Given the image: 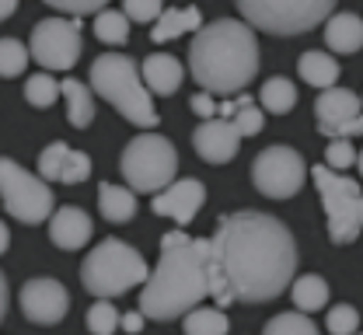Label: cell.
<instances>
[{"label": "cell", "mask_w": 363, "mask_h": 335, "mask_svg": "<svg viewBox=\"0 0 363 335\" xmlns=\"http://www.w3.org/2000/svg\"><path fill=\"white\" fill-rule=\"evenodd\" d=\"M0 199L4 210L18 220V224H43L49 220L52 210V189L43 175L25 171L18 161L0 157Z\"/></svg>", "instance_id": "9"}, {"label": "cell", "mask_w": 363, "mask_h": 335, "mask_svg": "<svg viewBox=\"0 0 363 335\" xmlns=\"http://www.w3.org/2000/svg\"><path fill=\"white\" fill-rule=\"evenodd\" d=\"M67 157H70V147L63 144V140H56V144H49L39 154V175H43L45 182H60V175H63V164H67Z\"/></svg>", "instance_id": "32"}, {"label": "cell", "mask_w": 363, "mask_h": 335, "mask_svg": "<svg viewBox=\"0 0 363 335\" xmlns=\"http://www.w3.org/2000/svg\"><path fill=\"white\" fill-rule=\"evenodd\" d=\"M91 91L98 98H105L126 123H133L140 130H157L161 115L154 108V95L143 84V74L133 63V56L123 52H105L91 63L88 74Z\"/></svg>", "instance_id": "4"}, {"label": "cell", "mask_w": 363, "mask_h": 335, "mask_svg": "<svg viewBox=\"0 0 363 335\" xmlns=\"http://www.w3.org/2000/svg\"><path fill=\"white\" fill-rule=\"evenodd\" d=\"M94 35L101 39V42H108V46H123V42H130V18H126V11H98L94 14Z\"/></svg>", "instance_id": "24"}, {"label": "cell", "mask_w": 363, "mask_h": 335, "mask_svg": "<svg viewBox=\"0 0 363 335\" xmlns=\"http://www.w3.org/2000/svg\"><path fill=\"white\" fill-rule=\"evenodd\" d=\"M7 244H11V231H7V224L0 220V255L7 251Z\"/></svg>", "instance_id": "42"}, {"label": "cell", "mask_w": 363, "mask_h": 335, "mask_svg": "<svg viewBox=\"0 0 363 335\" xmlns=\"http://www.w3.org/2000/svg\"><path fill=\"white\" fill-rule=\"evenodd\" d=\"M262 335H318V325L304 311H286V314H276L262 329Z\"/></svg>", "instance_id": "28"}, {"label": "cell", "mask_w": 363, "mask_h": 335, "mask_svg": "<svg viewBox=\"0 0 363 335\" xmlns=\"http://www.w3.org/2000/svg\"><path fill=\"white\" fill-rule=\"evenodd\" d=\"M119 171L126 178V186L133 192H164L175 182L179 171V150L168 137L161 133H140L133 137L123 157H119Z\"/></svg>", "instance_id": "6"}, {"label": "cell", "mask_w": 363, "mask_h": 335, "mask_svg": "<svg viewBox=\"0 0 363 335\" xmlns=\"http://www.w3.org/2000/svg\"><path fill=\"white\" fill-rule=\"evenodd\" d=\"M32 52L21 46L18 39H0V77H18L25 74Z\"/></svg>", "instance_id": "30"}, {"label": "cell", "mask_w": 363, "mask_h": 335, "mask_svg": "<svg viewBox=\"0 0 363 335\" xmlns=\"http://www.w3.org/2000/svg\"><path fill=\"white\" fill-rule=\"evenodd\" d=\"M192 147L206 164H227L241 147V133H238L234 119H224V115L203 119V126L192 133Z\"/></svg>", "instance_id": "15"}, {"label": "cell", "mask_w": 363, "mask_h": 335, "mask_svg": "<svg viewBox=\"0 0 363 335\" xmlns=\"http://www.w3.org/2000/svg\"><path fill=\"white\" fill-rule=\"evenodd\" d=\"M189 74L199 91L241 95L259 74V39L248 21L220 18L203 25L189 46Z\"/></svg>", "instance_id": "3"}, {"label": "cell", "mask_w": 363, "mask_h": 335, "mask_svg": "<svg viewBox=\"0 0 363 335\" xmlns=\"http://www.w3.org/2000/svg\"><path fill=\"white\" fill-rule=\"evenodd\" d=\"M210 297V238L168 231L161 262L140 290V311L154 322H175Z\"/></svg>", "instance_id": "2"}, {"label": "cell", "mask_w": 363, "mask_h": 335, "mask_svg": "<svg viewBox=\"0 0 363 335\" xmlns=\"http://www.w3.org/2000/svg\"><path fill=\"white\" fill-rule=\"evenodd\" d=\"M60 95H63V84H60L56 77H49V74H32V77L25 81V98H28V105H35V108L56 105Z\"/></svg>", "instance_id": "27"}, {"label": "cell", "mask_w": 363, "mask_h": 335, "mask_svg": "<svg viewBox=\"0 0 363 335\" xmlns=\"http://www.w3.org/2000/svg\"><path fill=\"white\" fill-rule=\"evenodd\" d=\"M318 130L328 140H353L363 137V98L353 95L350 88H328L315 101Z\"/></svg>", "instance_id": "12"}, {"label": "cell", "mask_w": 363, "mask_h": 335, "mask_svg": "<svg viewBox=\"0 0 363 335\" xmlns=\"http://www.w3.org/2000/svg\"><path fill=\"white\" fill-rule=\"evenodd\" d=\"M18 304H21V314L32 322V325H56L67 318L70 311V293L60 280L52 276H35L28 280L21 293H18Z\"/></svg>", "instance_id": "13"}, {"label": "cell", "mask_w": 363, "mask_h": 335, "mask_svg": "<svg viewBox=\"0 0 363 335\" xmlns=\"http://www.w3.org/2000/svg\"><path fill=\"white\" fill-rule=\"evenodd\" d=\"M189 108H192L199 119H217V112H220L217 98L210 95V91H196V95L189 98Z\"/></svg>", "instance_id": "38"}, {"label": "cell", "mask_w": 363, "mask_h": 335, "mask_svg": "<svg viewBox=\"0 0 363 335\" xmlns=\"http://www.w3.org/2000/svg\"><path fill=\"white\" fill-rule=\"evenodd\" d=\"M14 11H18V0H0V21H4V18H11Z\"/></svg>", "instance_id": "41"}, {"label": "cell", "mask_w": 363, "mask_h": 335, "mask_svg": "<svg viewBox=\"0 0 363 335\" xmlns=\"http://www.w3.org/2000/svg\"><path fill=\"white\" fill-rule=\"evenodd\" d=\"M325 325H328V332H332V335H357V329H360V311H357L353 304L328 307Z\"/></svg>", "instance_id": "33"}, {"label": "cell", "mask_w": 363, "mask_h": 335, "mask_svg": "<svg viewBox=\"0 0 363 335\" xmlns=\"http://www.w3.org/2000/svg\"><path fill=\"white\" fill-rule=\"evenodd\" d=\"M230 322L217 307H192L185 314V335H227Z\"/></svg>", "instance_id": "25"}, {"label": "cell", "mask_w": 363, "mask_h": 335, "mask_svg": "<svg viewBox=\"0 0 363 335\" xmlns=\"http://www.w3.org/2000/svg\"><path fill=\"white\" fill-rule=\"evenodd\" d=\"M357 168H360V175H363V150L357 154Z\"/></svg>", "instance_id": "43"}, {"label": "cell", "mask_w": 363, "mask_h": 335, "mask_svg": "<svg viewBox=\"0 0 363 335\" xmlns=\"http://www.w3.org/2000/svg\"><path fill=\"white\" fill-rule=\"evenodd\" d=\"M262 123H266V112H259L255 108V101L252 95H238V112H234V126H238V133L241 137H255L259 130H262Z\"/></svg>", "instance_id": "31"}, {"label": "cell", "mask_w": 363, "mask_h": 335, "mask_svg": "<svg viewBox=\"0 0 363 335\" xmlns=\"http://www.w3.org/2000/svg\"><path fill=\"white\" fill-rule=\"evenodd\" d=\"M294 304L304 311V314H311V311H321L325 304H328V283L318 276V273H308V276H297L294 280Z\"/></svg>", "instance_id": "23"}, {"label": "cell", "mask_w": 363, "mask_h": 335, "mask_svg": "<svg viewBox=\"0 0 363 335\" xmlns=\"http://www.w3.org/2000/svg\"><path fill=\"white\" fill-rule=\"evenodd\" d=\"M297 241L283 220L259 210L220 217L210 238V297L217 307L266 304L294 283Z\"/></svg>", "instance_id": "1"}, {"label": "cell", "mask_w": 363, "mask_h": 335, "mask_svg": "<svg viewBox=\"0 0 363 335\" xmlns=\"http://www.w3.org/2000/svg\"><path fill=\"white\" fill-rule=\"evenodd\" d=\"M119 322H123V314H119L108 300H101V297L88 307V332L91 335H116Z\"/></svg>", "instance_id": "29"}, {"label": "cell", "mask_w": 363, "mask_h": 335, "mask_svg": "<svg viewBox=\"0 0 363 335\" xmlns=\"http://www.w3.org/2000/svg\"><path fill=\"white\" fill-rule=\"evenodd\" d=\"M49 7H56V11H67V14H74V18H84V14H98V11H105V4L108 0H43Z\"/></svg>", "instance_id": "37"}, {"label": "cell", "mask_w": 363, "mask_h": 335, "mask_svg": "<svg viewBox=\"0 0 363 335\" xmlns=\"http://www.w3.org/2000/svg\"><path fill=\"white\" fill-rule=\"evenodd\" d=\"M140 74H143V84L150 88V95H175L182 88V63L175 56H168V52H154V56H147L143 59V67H140Z\"/></svg>", "instance_id": "17"}, {"label": "cell", "mask_w": 363, "mask_h": 335, "mask_svg": "<svg viewBox=\"0 0 363 335\" xmlns=\"http://www.w3.org/2000/svg\"><path fill=\"white\" fill-rule=\"evenodd\" d=\"M203 203H206V186H203L199 178H179V182H172L164 192L154 195L150 210H154L157 217H168V220H175V224L185 227V224L196 220V213L203 210Z\"/></svg>", "instance_id": "14"}, {"label": "cell", "mask_w": 363, "mask_h": 335, "mask_svg": "<svg viewBox=\"0 0 363 335\" xmlns=\"http://www.w3.org/2000/svg\"><path fill=\"white\" fill-rule=\"evenodd\" d=\"M88 178H91V157L84 154V150H70L60 182H67V186H81V182H88Z\"/></svg>", "instance_id": "35"}, {"label": "cell", "mask_w": 363, "mask_h": 335, "mask_svg": "<svg viewBox=\"0 0 363 335\" xmlns=\"http://www.w3.org/2000/svg\"><path fill=\"white\" fill-rule=\"evenodd\" d=\"M311 168L304 164V157L294 147H266L255 161H252V182L255 189L269 199H290L304 189Z\"/></svg>", "instance_id": "10"}, {"label": "cell", "mask_w": 363, "mask_h": 335, "mask_svg": "<svg viewBox=\"0 0 363 335\" xmlns=\"http://www.w3.org/2000/svg\"><path fill=\"white\" fill-rule=\"evenodd\" d=\"M60 84H63V101H67L70 126L74 130H88L91 123H94V91H91V84L74 81V77H67Z\"/></svg>", "instance_id": "21"}, {"label": "cell", "mask_w": 363, "mask_h": 335, "mask_svg": "<svg viewBox=\"0 0 363 335\" xmlns=\"http://www.w3.org/2000/svg\"><path fill=\"white\" fill-rule=\"evenodd\" d=\"M325 164H328L332 171L353 168V164H357V147H353V140H332V144L325 147Z\"/></svg>", "instance_id": "34"}, {"label": "cell", "mask_w": 363, "mask_h": 335, "mask_svg": "<svg viewBox=\"0 0 363 335\" xmlns=\"http://www.w3.org/2000/svg\"><path fill=\"white\" fill-rule=\"evenodd\" d=\"M123 11L130 21H157L164 4L161 0H123Z\"/></svg>", "instance_id": "36"}, {"label": "cell", "mask_w": 363, "mask_h": 335, "mask_svg": "<svg viewBox=\"0 0 363 335\" xmlns=\"http://www.w3.org/2000/svg\"><path fill=\"white\" fill-rule=\"evenodd\" d=\"M147 280H150V269H147L143 255L119 238H105L81 262V283L88 293L101 297V300L123 297L126 290L140 287Z\"/></svg>", "instance_id": "5"}, {"label": "cell", "mask_w": 363, "mask_h": 335, "mask_svg": "<svg viewBox=\"0 0 363 335\" xmlns=\"http://www.w3.org/2000/svg\"><path fill=\"white\" fill-rule=\"evenodd\" d=\"M325 46L332 52H342V56H353L357 49H363V18L357 14H332L325 21Z\"/></svg>", "instance_id": "18"}, {"label": "cell", "mask_w": 363, "mask_h": 335, "mask_svg": "<svg viewBox=\"0 0 363 335\" xmlns=\"http://www.w3.org/2000/svg\"><path fill=\"white\" fill-rule=\"evenodd\" d=\"M98 210L108 224H126L133 220L136 213V195L130 186H112V182H101L98 186Z\"/></svg>", "instance_id": "20"}, {"label": "cell", "mask_w": 363, "mask_h": 335, "mask_svg": "<svg viewBox=\"0 0 363 335\" xmlns=\"http://www.w3.org/2000/svg\"><path fill=\"white\" fill-rule=\"evenodd\" d=\"M203 28V18H199V11L196 7H168V11H161V18L154 21V28H150V39L154 42H172V39H179L182 32H199Z\"/></svg>", "instance_id": "22"}, {"label": "cell", "mask_w": 363, "mask_h": 335, "mask_svg": "<svg viewBox=\"0 0 363 335\" xmlns=\"http://www.w3.org/2000/svg\"><path fill=\"white\" fill-rule=\"evenodd\" d=\"M81 49H84V42H81V25L70 21V18H43L32 28L28 52L45 70H70L81 59Z\"/></svg>", "instance_id": "11"}, {"label": "cell", "mask_w": 363, "mask_h": 335, "mask_svg": "<svg viewBox=\"0 0 363 335\" xmlns=\"http://www.w3.org/2000/svg\"><path fill=\"white\" fill-rule=\"evenodd\" d=\"M252 28L269 35H304L332 18L335 0H234Z\"/></svg>", "instance_id": "8"}, {"label": "cell", "mask_w": 363, "mask_h": 335, "mask_svg": "<svg viewBox=\"0 0 363 335\" xmlns=\"http://www.w3.org/2000/svg\"><path fill=\"white\" fill-rule=\"evenodd\" d=\"M143 322H147V314L143 311H130V314H123V322H119V329H126V332H143Z\"/></svg>", "instance_id": "39"}, {"label": "cell", "mask_w": 363, "mask_h": 335, "mask_svg": "<svg viewBox=\"0 0 363 335\" xmlns=\"http://www.w3.org/2000/svg\"><path fill=\"white\" fill-rule=\"evenodd\" d=\"M315 189L321 195V210L328 220V238L335 244H350L363 231V189L342 171H332L328 164L311 168Z\"/></svg>", "instance_id": "7"}, {"label": "cell", "mask_w": 363, "mask_h": 335, "mask_svg": "<svg viewBox=\"0 0 363 335\" xmlns=\"http://www.w3.org/2000/svg\"><path fill=\"white\" fill-rule=\"evenodd\" d=\"M94 234V224H91V217L81 210V206H60L52 217H49V238L56 248H63V251H77V248H84Z\"/></svg>", "instance_id": "16"}, {"label": "cell", "mask_w": 363, "mask_h": 335, "mask_svg": "<svg viewBox=\"0 0 363 335\" xmlns=\"http://www.w3.org/2000/svg\"><path fill=\"white\" fill-rule=\"evenodd\" d=\"M7 300H11V290H7V280H4V273H0V322H4V314H7Z\"/></svg>", "instance_id": "40"}, {"label": "cell", "mask_w": 363, "mask_h": 335, "mask_svg": "<svg viewBox=\"0 0 363 335\" xmlns=\"http://www.w3.org/2000/svg\"><path fill=\"white\" fill-rule=\"evenodd\" d=\"M297 74H301L304 84H311L318 91H328V88H335V81H339V63H335V56H328V52H321V49H308V52L297 59Z\"/></svg>", "instance_id": "19"}, {"label": "cell", "mask_w": 363, "mask_h": 335, "mask_svg": "<svg viewBox=\"0 0 363 335\" xmlns=\"http://www.w3.org/2000/svg\"><path fill=\"white\" fill-rule=\"evenodd\" d=\"M259 98H262L266 112L283 115V112H290V108L297 105V88H294V81H286V77H269V81L262 84Z\"/></svg>", "instance_id": "26"}]
</instances>
